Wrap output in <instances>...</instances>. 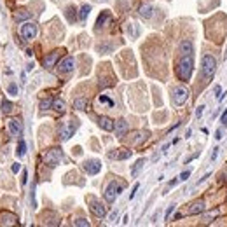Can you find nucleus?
Segmentation results:
<instances>
[{"label": "nucleus", "mask_w": 227, "mask_h": 227, "mask_svg": "<svg viewBox=\"0 0 227 227\" xmlns=\"http://www.w3.org/2000/svg\"><path fill=\"white\" fill-rule=\"evenodd\" d=\"M61 51H53V53H49L46 58H44V66L46 68H53L54 65H56V61H58V58H60Z\"/></svg>", "instance_id": "obj_14"}, {"label": "nucleus", "mask_w": 227, "mask_h": 227, "mask_svg": "<svg viewBox=\"0 0 227 227\" xmlns=\"http://www.w3.org/2000/svg\"><path fill=\"white\" fill-rule=\"evenodd\" d=\"M192 49H194V46H192V42L190 40H182L180 42V46H178V51H180V54H192Z\"/></svg>", "instance_id": "obj_19"}, {"label": "nucleus", "mask_w": 227, "mask_h": 227, "mask_svg": "<svg viewBox=\"0 0 227 227\" xmlns=\"http://www.w3.org/2000/svg\"><path fill=\"white\" fill-rule=\"evenodd\" d=\"M192 136V129H187V133H185V138H190Z\"/></svg>", "instance_id": "obj_49"}, {"label": "nucleus", "mask_w": 227, "mask_h": 227, "mask_svg": "<svg viewBox=\"0 0 227 227\" xmlns=\"http://www.w3.org/2000/svg\"><path fill=\"white\" fill-rule=\"evenodd\" d=\"M2 112L4 114H11L12 112V103L9 102V100H4V102H2Z\"/></svg>", "instance_id": "obj_28"}, {"label": "nucleus", "mask_w": 227, "mask_h": 227, "mask_svg": "<svg viewBox=\"0 0 227 227\" xmlns=\"http://www.w3.org/2000/svg\"><path fill=\"white\" fill-rule=\"evenodd\" d=\"M189 98V91L185 87H175L173 89V105L175 107H182Z\"/></svg>", "instance_id": "obj_6"}, {"label": "nucleus", "mask_w": 227, "mask_h": 227, "mask_svg": "<svg viewBox=\"0 0 227 227\" xmlns=\"http://www.w3.org/2000/svg\"><path fill=\"white\" fill-rule=\"evenodd\" d=\"M89 12H91V6H89V4H84V6L81 7V11H79V19L84 23L86 21V18L89 16Z\"/></svg>", "instance_id": "obj_24"}, {"label": "nucleus", "mask_w": 227, "mask_h": 227, "mask_svg": "<svg viewBox=\"0 0 227 227\" xmlns=\"http://www.w3.org/2000/svg\"><path fill=\"white\" fill-rule=\"evenodd\" d=\"M205 105H199V107H197V110H196V117H197V119H201V115H203V112H205Z\"/></svg>", "instance_id": "obj_36"}, {"label": "nucleus", "mask_w": 227, "mask_h": 227, "mask_svg": "<svg viewBox=\"0 0 227 227\" xmlns=\"http://www.w3.org/2000/svg\"><path fill=\"white\" fill-rule=\"evenodd\" d=\"M74 225H81V227H89V222L86 218H75L74 220Z\"/></svg>", "instance_id": "obj_32"}, {"label": "nucleus", "mask_w": 227, "mask_h": 227, "mask_svg": "<svg viewBox=\"0 0 227 227\" xmlns=\"http://www.w3.org/2000/svg\"><path fill=\"white\" fill-rule=\"evenodd\" d=\"M100 51H112V46H100Z\"/></svg>", "instance_id": "obj_45"}, {"label": "nucleus", "mask_w": 227, "mask_h": 227, "mask_svg": "<svg viewBox=\"0 0 227 227\" xmlns=\"http://www.w3.org/2000/svg\"><path fill=\"white\" fill-rule=\"evenodd\" d=\"M89 210H91L93 215L100 217V218H103V217L107 215V208L103 206V203H100V201L94 199V197H91V199H89Z\"/></svg>", "instance_id": "obj_8"}, {"label": "nucleus", "mask_w": 227, "mask_h": 227, "mask_svg": "<svg viewBox=\"0 0 227 227\" xmlns=\"http://www.w3.org/2000/svg\"><path fill=\"white\" fill-rule=\"evenodd\" d=\"M225 119H227V110H224V114H222L220 121H222V122H224V121H225Z\"/></svg>", "instance_id": "obj_48"}, {"label": "nucleus", "mask_w": 227, "mask_h": 227, "mask_svg": "<svg viewBox=\"0 0 227 227\" xmlns=\"http://www.w3.org/2000/svg\"><path fill=\"white\" fill-rule=\"evenodd\" d=\"M19 33H21V37L25 38V40H33L35 35H37V25L32 23V21L25 23L21 26V30H19Z\"/></svg>", "instance_id": "obj_7"}, {"label": "nucleus", "mask_w": 227, "mask_h": 227, "mask_svg": "<svg viewBox=\"0 0 227 227\" xmlns=\"http://www.w3.org/2000/svg\"><path fill=\"white\" fill-rule=\"evenodd\" d=\"M169 145H171V143H166V145H162V149H161V152H162V154H166V152H168Z\"/></svg>", "instance_id": "obj_47"}, {"label": "nucleus", "mask_w": 227, "mask_h": 227, "mask_svg": "<svg viewBox=\"0 0 227 227\" xmlns=\"http://www.w3.org/2000/svg\"><path fill=\"white\" fill-rule=\"evenodd\" d=\"M26 180H28V173H26V169H23V178H21V184H23V185H26Z\"/></svg>", "instance_id": "obj_40"}, {"label": "nucleus", "mask_w": 227, "mask_h": 227, "mask_svg": "<svg viewBox=\"0 0 227 227\" xmlns=\"http://www.w3.org/2000/svg\"><path fill=\"white\" fill-rule=\"evenodd\" d=\"M74 68H75V60H74L72 56H66L65 60L60 61V65H58V70H60V74H70Z\"/></svg>", "instance_id": "obj_10"}, {"label": "nucleus", "mask_w": 227, "mask_h": 227, "mask_svg": "<svg viewBox=\"0 0 227 227\" xmlns=\"http://www.w3.org/2000/svg\"><path fill=\"white\" fill-rule=\"evenodd\" d=\"M218 94H222V86H220V84H217V86H215V96L218 98Z\"/></svg>", "instance_id": "obj_42"}, {"label": "nucleus", "mask_w": 227, "mask_h": 227, "mask_svg": "<svg viewBox=\"0 0 227 227\" xmlns=\"http://www.w3.org/2000/svg\"><path fill=\"white\" fill-rule=\"evenodd\" d=\"M7 126H9V131H11L12 136H19V133H21V121L18 119H9V122H7Z\"/></svg>", "instance_id": "obj_17"}, {"label": "nucleus", "mask_w": 227, "mask_h": 227, "mask_svg": "<svg viewBox=\"0 0 227 227\" xmlns=\"http://www.w3.org/2000/svg\"><path fill=\"white\" fill-rule=\"evenodd\" d=\"M218 154H220V149H218V147H215V149H213V154H211V162H215V161H217Z\"/></svg>", "instance_id": "obj_37"}, {"label": "nucleus", "mask_w": 227, "mask_h": 227, "mask_svg": "<svg viewBox=\"0 0 227 227\" xmlns=\"http://www.w3.org/2000/svg\"><path fill=\"white\" fill-rule=\"evenodd\" d=\"M32 18V12L26 11V9H21V11H18L16 14H14V19L16 21H25V19H30Z\"/></svg>", "instance_id": "obj_23"}, {"label": "nucleus", "mask_w": 227, "mask_h": 227, "mask_svg": "<svg viewBox=\"0 0 227 227\" xmlns=\"http://www.w3.org/2000/svg\"><path fill=\"white\" fill-rule=\"evenodd\" d=\"M201 66H203V79H205V82H210L211 77L215 75V72H217V60L211 54H205L203 60H201Z\"/></svg>", "instance_id": "obj_2"}, {"label": "nucleus", "mask_w": 227, "mask_h": 227, "mask_svg": "<svg viewBox=\"0 0 227 227\" xmlns=\"http://www.w3.org/2000/svg\"><path fill=\"white\" fill-rule=\"evenodd\" d=\"M53 108L56 110V112L63 114L66 110V105H65V102H63V100H60V98H54V100H53Z\"/></svg>", "instance_id": "obj_22"}, {"label": "nucleus", "mask_w": 227, "mask_h": 227, "mask_svg": "<svg viewBox=\"0 0 227 227\" xmlns=\"http://www.w3.org/2000/svg\"><path fill=\"white\" fill-rule=\"evenodd\" d=\"M98 126H100L102 129H105V131H114L115 122H114L110 117H107V115H102V117H98Z\"/></svg>", "instance_id": "obj_13"}, {"label": "nucleus", "mask_w": 227, "mask_h": 227, "mask_svg": "<svg viewBox=\"0 0 227 227\" xmlns=\"http://www.w3.org/2000/svg\"><path fill=\"white\" fill-rule=\"evenodd\" d=\"M82 168H84L86 173L96 175V173H100V169H102V162L98 161V159H87V161H84Z\"/></svg>", "instance_id": "obj_9"}, {"label": "nucleus", "mask_w": 227, "mask_h": 227, "mask_svg": "<svg viewBox=\"0 0 227 227\" xmlns=\"http://www.w3.org/2000/svg\"><path fill=\"white\" fill-rule=\"evenodd\" d=\"M108 157H110V159L124 161V159H129V157H131V150H126V149H115V150L108 152Z\"/></svg>", "instance_id": "obj_11"}, {"label": "nucleus", "mask_w": 227, "mask_h": 227, "mask_svg": "<svg viewBox=\"0 0 227 227\" xmlns=\"http://www.w3.org/2000/svg\"><path fill=\"white\" fill-rule=\"evenodd\" d=\"M124 189H126V184H124V182L117 184V182L114 180V182H110V184L107 185V189H105V192H103V197H105V201H107V203H114V201H115V197H117V196H119Z\"/></svg>", "instance_id": "obj_3"}, {"label": "nucleus", "mask_w": 227, "mask_h": 227, "mask_svg": "<svg viewBox=\"0 0 227 227\" xmlns=\"http://www.w3.org/2000/svg\"><path fill=\"white\" fill-rule=\"evenodd\" d=\"M175 208H177V205H175V203H173V205H169V206H168L166 215H164V218H166V220H169V217H171V213L175 211Z\"/></svg>", "instance_id": "obj_33"}, {"label": "nucleus", "mask_w": 227, "mask_h": 227, "mask_svg": "<svg viewBox=\"0 0 227 227\" xmlns=\"http://www.w3.org/2000/svg\"><path fill=\"white\" fill-rule=\"evenodd\" d=\"M145 162H147L145 159H138V161L131 166V177H138V175H140V171L143 169V166H145Z\"/></svg>", "instance_id": "obj_21"}, {"label": "nucleus", "mask_w": 227, "mask_h": 227, "mask_svg": "<svg viewBox=\"0 0 227 227\" xmlns=\"http://www.w3.org/2000/svg\"><path fill=\"white\" fill-rule=\"evenodd\" d=\"M206 210V205H205V201L199 199V201H196V203H192V205L189 206V213L190 215H199V213H205Z\"/></svg>", "instance_id": "obj_16"}, {"label": "nucleus", "mask_w": 227, "mask_h": 227, "mask_svg": "<svg viewBox=\"0 0 227 227\" xmlns=\"http://www.w3.org/2000/svg\"><path fill=\"white\" fill-rule=\"evenodd\" d=\"M110 12H107V11H103L100 16H98V21H96V30H100L102 26H105V23H110Z\"/></svg>", "instance_id": "obj_20"}, {"label": "nucleus", "mask_w": 227, "mask_h": 227, "mask_svg": "<svg viewBox=\"0 0 227 227\" xmlns=\"http://www.w3.org/2000/svg\"><path fill=\"white\" fill-rule=\"evenodd\" d=\"M192 70H194L192 54H182V58L177 63V75H178V79L184 82H189L190 75H192Z\"/></svg>", "instance_id": "obj_1"}, {"label": "nucleus", "mask_w": 227, "mask_h": 227, "mask_svg": "<svg viewBox=\"0 0 227 227\" xmlns=\"http://www.w3.org/2000/svg\"><path fill=\"white\" fill-rule=\"evenodd\" d=\"M100 102L105 103V105H108V107H114V102L107 96V94H100Z\"/></svg>", "instance_id": "obj_31"}, {"label": "nucleus", "mask_w": 227, "mask_h": 227, "mask_svg": "<svg viewBox=\"0 0 227 227\" xmlns=\"http://www.w3.org/2000/svg\"><path fill=\"white\" fill-rule=\"evenodd\" d=\"M74 11H75L74 7H68V9H66V18H68V21H74V19H75V18H74Z\"/></svg>", "instance_id": "obj_35"}, {"label": "nucleus", "mask_w": 227, "mask_h": 227, "mask_svg": "<svg viewBox=\"0 0 227 227\" xmlns=\"http://www.w3.org/2000/svg\"><path fill=\"white\" fill-rule=\"evenodd\" d=\"M128 32H129V35L133 38H136L138 35H140V28H138L136 23H129V25H128Z\"/></svg>", "instance_id": "obj_26"}, {"label": "nucleus", "mask_w": 227, "mask_h": 227, "mask_svg": "<svg viewBox=\"0 0 227 227\" xmlns=\"http://www.w3.org/2000/svg\"><path fill=\"white\" fill-rule=\"evenodd\" d=\"M218 213H220L218 210H213V211H210V213H206V215L203 217V220H205V224H210V222L213 220V217H215V215H218Z\"/></svg>", "instance_id": "obj_29"}, {"label": "nucleus", "mask_w": 227, "mask_h": 227, "mask_svg": "<svg viewBox=\"0 0 227 227\" xmlns=\"http://www.w3.org/2000/svg\"><path fill=\"white\" fill-rule=\"evenodd\" d=\"M7 91H9V94H12V96H16V94H18V86H16V84H9V87H7Z\"/></svg>", "instance_id": "obj_34"}, {"label": "nucleus", "mask_w": 227, "mask_h": 227, "mask_svg": "<svg viewBox=\"0 0 227 227\" xmlns=\"http://www.w3.org/2000/svg\"><path fill=\"white\" fill-rule=\"evenodd\" d=\"M215 138H217V140H222V138H224V133H222V129H217V131H215Z\"/></svg>", "instance_id": "obj_41"}, {"label": "nucleus", "mask_w": 227, "mask_h": 227, "mask_svg": "<svg viewBox=\"0 0 227 227\" xmlns=\"http://www.w3.org/2000/svg\"><path fill=\"white\" fill-rule=\"evenodd\" d=\"M140 189V184H135V187H133V190H131V194H129V199H135V196H136V190Z\"/></svg>", "instance_id": "obj_38"}, {"label": "nucleus", "mask_w": 227, "mask_h": 227, "mask_svg": "<svg viewBox=\"0 0 227 227\" xmlns=\"http://www.w3.org/2000/svg\"><path fill=\"white\" fill-rule=\"evenodd\" d=\"M114 129H115V136L117 138H124L128 129H129V126H128V122L124 119H119V121H115V128Z\"/></svg>", "instance_id": "obj_12"}, {"label": "nucleus", "mask_w": 227, "mask_h": 227, "mask_svg": "<svg viewBox=\"0 0 227 227\" xmlns=\"http://www.w3.org/2000/svg\"><path fill=\"white\" fill-rule=\"evenodd\" d=\"M77 121H68V122H63V124L60 126V140L61 141H66L70 140L72 136H74V133H75L77 129Z\"/></svg>", "instance_id": "obj_5"}, {"label": "nucleus", "mask_w": 227, "mask_h": 227, "mask_svg": "<svg viewBox=\"0 0 227 227\" xmlns=\"http://www.w3.org/2000/svg\"><path fill=\"white\" fill-rule=\"evenodd\" d=\"M19 168H21V166H19L18 162H16V164H12V173H18V171H19Z\"/></svg>", "instance_id": "obj_44"}, {"label": "nucleus", "mask_w": 227, "mask_h": 227, "mask_svg": "<svg viewBox=\"0 0 227 227\" xmlns=\"http://www.w3.org/2000/svg\"><path fill=\"white\" fill-rule=\"evenodd\" d=\"M63 159H65V157H63V150H61V149H51V150H47L44 154V162L49 164V166H53V168L58 166Z\"/></svg>", "instance_id": "obj_4"}, {"label": "nucleus", "mask_w": 227, "mask_h": 227, "mask_svg": "<svg viewBox=\"0 0 227 227\" xmlns=\"http://www.w3.org/2000/svg\"><path fill=\"white\" fill-rule=\"evenodd\" d=\"M86 107H87L86 98H77L75 102H74V108H75V110H86Z\"/></svg>", "instance_id": "obj_25"}, {"label": "nucleus", "mask_w": 227, "mask_h": 227, "mask_svg": "<svg viewBox=\"0 0 227 227\" xmlns=\"http://www.w3.org/2000/svg\"><path fill=\"white\" fill-rule=\"evenodd\" d=\"M0 224L2 225H14V224H18V218L11 213H2L0 215Z\"/></svg>", "instance_id": "obj_18"}, {"label": "nucleus", "mask_w": 227, "mask_h": 227, "mask_svg": "<svg viewBox=\"0 0 227 227\" xmlns=\"http://www.w3.org/2000/svg\"><path fill=\"white\" fill-rule=\"evenodd\" d=\"M178 180H180V178H175V180H171V182L168 184V187H175V185L178 184Z\"/></svg>", "instance_id": "obj_46"}, {"label": "nucleus", "mask_w": 227, "mask_h": 227, "mask_svg": "<svg viewBox=\"0 0 227 227\" xmlns=\"http://www.w3.org/2000/svg\"><path fill=\"white\" fill-rule=\"evenodd\" d=\"M51 107H53V100H51V98L40 102V108H42V110H47V108H51Z\"/></svg>", "instance_id": "obj_30"}, {"label": "nucleus", "mask_w": 227, "mask_h": 227, "mask_svg": "<svg viewBox=\"0 0 227 227\" xmlns=\"http://www.w3.org/2000/svg\"><path fill=\"white\" fill-rule=\"evenodd\" d=\"M138 14H140L143 19H150L152 14H154V9H152V6L149 2H143V4L138 7Z\"/></svg>", "instance_id": "obj_15"}, {"label": "nucleus", "mask_w": 227, "mask_h": 227, "mask_svg": "<svg viewBox=\"0 0 227 227\" xmlns=\"http://www.w3.org/2000/svg\"><path fill=\"white\" fill-rule=\"evenodd\" d=\"M189 177H190V169H185V171H184L182 175H180L178 178H180V180H187Z\"/></svg>", "instance_id": "obj_39"}, {"label": "nucleus", "mask_w": 227, "mask_h": 227, "mask_svg": "<svg viewBox=\"0 0 227 227\" xmlns=\"http://www.w3.org/2000/svg\"><path fill=\"white\" fill-rule=\"evenodd\" d=\"M25 154H26V143H25V140H19L18 149H16V156L18 157H23Z\"/></svg>", "instance_id": "obj_27"}, {"label": "nucleus", "mask_w": 227, "mask_h": 227, "mask_svg": "<svg viewBox=\"0 0 227 227\" xmlns=\"http://www.w3.org/2000/svg\"><path fill=\"white\" fill-rule=\"evenodd\" d=\"M108 218H110V222L115 220V218H117V210H114L112 213H110V217H108Z\"/></svg>", "instance_id": "obj_43"}]
</instances>
